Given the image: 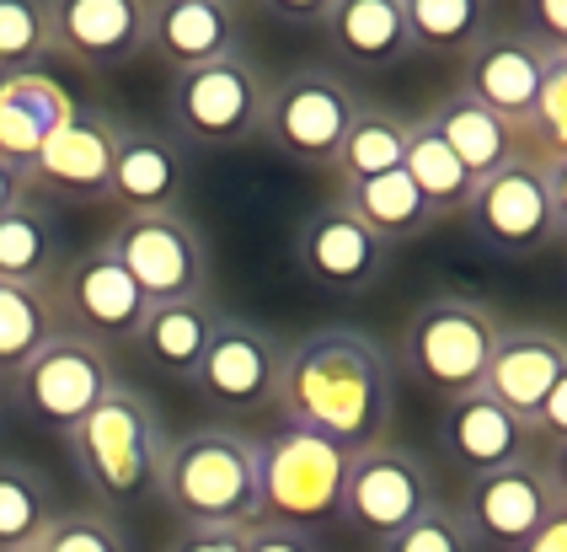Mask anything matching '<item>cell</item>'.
Wrapping results in <instances>:
<instances>
[{
  "label": "cell",
  "mask_w": 567,
  "mask_h": 552,
  "mask_svg": "<svg viewBox=\"0 0 567 552\" xmlns=\"http://www.w3.org/2000/svg\"><path fill=\"white\" fill-rule=\"evenodd\" d=\"M274 408L289 429H306L343 456L380 446L391 429V408H396L391 359L359 327H316L284 349Z\"/></svg>",
  "instance_id": "obj_1"
},
{
  "label": "cell",
  "mask_w": 567,
  "mask_h": 552,
  "mask_svg": "<svg viewBox=\"0 0 567 552\" xmlns=\"http://www.w3.org/2000/svg\"><path fill=\"white\" fill-rule=\"evenodd\" d=\"M70 461L92 493L96 510L118 515L140 510L161 493V461H166V429H161L156 402L140 387H118L96 402L86 419L64 435Z\"/></svg>",
  "instance_id": "obj_2"
},
{
  "label": "cell",
  "mask_w": 567,
  "mask_h": 552,
  "mask_svg": "<svg viewBox=\"0 0 567 552\" xmlns=\"http://www.w3.org/2000/svg\"><path fill=\"white\" fill-rule=\"evenodd\" d=\"M161 504L183 525H252L257 520V440L236 423H193L166 440Z\"/></svg>",
  "instance_id": "obj_3"
},
{
  "label": "cell",
  "mask_w": 567,
  "mask_h": 552,
  "mask_svg": "<svg viewBox=\"0 0 567 552\" xmlns=\"http://www.w3.org/2000/svg\"><path fill=\"white\" fill-rule=\"evenodd\" d=\"M504 327V317L476 295H434L402 327V365L417 376V387L444 402L472 397L487 387V365Z\"/></svg>",
  "instance_id": "obj_4"
},
{
  "label": "cell",
  "mask_w": 567,
  "mask_h": 552,
  "mask_svg": "<svg viewBox=\"0 0 567 552\" xmlns=\"http://www.w3.org/2000/svg\"><path fill=\"white\" fill-rule=\"evenodd\" d=\"M268 70L252 54H225L215 65H198L172 75L166 86V119L172 140H183L193 151H230L262 134L268 113Z\"/></svg>",
  "instance_id": "obj_5"
},
{
  "label": "cell",
  "mask_w": 567,
  "mask_h": 552,
  "mask_svg": "<svg viewBox=\"0 0 567 552\" xmlns=\"http://www.w3.org/2000/svg\"><path fill=\"white\" fill-rule=\"evenodd\" d=\"M257 440V520L316 531L338 520L348 456L306 429H268Z\"/></svg>",
  "instance_id": "obj_6"
},
{
  "label": "cell",
  "mask_w": 567,
  "mask_h": 552,
  "mask_svg": "<svg viewBox=\"0 0 567 552\" xmlns=\"http://www.w3.org/2000/svg\"><path fill=\"white\" fill-rule=\"evenodd\" d=\"M359 92L343 70L332 65H295L284 70L279 81L268 86V113H262V134L279 156L311 166V172H327L343 134L353 130L359 119Z\"/></svg>",
  "instance_id": "obj_7"
},
{
  "label": "cell",
  "mask_w": 567,
  "mask_h": 552,
  "mask_svg": "<svg viewBox=\"0 0 567 552\" xmlns=\"http://www.w3.org/2000/svg\"><path fill=\"white\" fill-rule=\"evenodd\" d=\"M440 504V483H434V467L412 446L396 440H380L364 451L348 456L343 472V499H338V520H343L353 536L364 542H391L402 525L434 510Z\"/></svg>",
  "instance_id": "obj_8"
},
{
  "label": "cell",
  "mask_w": 567,
  "mask_h": 552,
  "mask_svg": "<svg viewBox=\"0 0 567 552\" xmlns=\"http://www.w3.org/2000/svg\"><path fill=\"white\" fill-rule=\"evenodd\" d=\"M6 387H11V402L32 423H43L54 435H70L107 391L118 387V370H113V355L102 344H92V338H81V333L64 327Z\"/></svg>",
  "instance_id": "obj_9"
},
{
  "label": "cell",
  "mask_w": 567,
  "mask_h": 552,
  "mask_svg": "<svg viewBox=\"0 0 567 552\" xmlns=\"http://www.w3.org/2000/svg\"><path fill=\"white\" fill-rule=\"evenodd\" d=\"M118 268L140 285V295L156 300H193L209 295V242L183 209L166 215H118L102 242Z\"/></svg>",
  "instance_id": "obj_10"
},
{
  "label": "cell",
  "mask_w": 567,
  "mask_h": 552,
  "mask_svg": "<svg viewBox=\"0 0 567 552\" xmlns=\"http://www.w3.org/2000/svg\"><path fill=\"white\" fill-rule=\"evenodd\" d=\"M284 344L274 327L252 323V317H220L209 349L198 359L188 387L220 408L230 419H257L279 402V376H284Z\"/></svg>",
  "instance_id": "obj_11"
},
{
  "label": "cell",
  "mask_w": 567,
  "mask_h": 552,
  "mask_svg": "<svg viewBox=\"0 0 567 552\" xmlns=\"http://www.w3.org/2000/svg\"><path fill=\"white\" fill-rule=\"evenodd\" d=\"M466 226L472 236L508 263L540 258L557 242V221H551V194H546V172L530 162H508L504 172L482 177L466 198Z\"/></svg>",
  "instance_id": "obj_12"
},
{
  "label": "cell",
  "mask_w": 567,
  "mask_h": 552,
  "mask_svg": "<svg viewBox=\"0 0 567 552\" xmlns=\"http://www.w3.org/2000/svg\"><path fill=\"white\" fill-rule=\"evenodd\" d=\"M54 306H60V323L70 333L92 338L102 349L134 344L145 311H151V300L140 295V285L118 268L107 247H86L64 263L60 279H54Z\"/></svg>",
  "instance_id": "obj_13"
},
{
  "label": "cell",
  "mask_w": 567,
  "mask_h": 552,
  "mask_svg": "<svg viewBox=\"0 0 567 552\" xmlns=\"http://www.w3.org/2000/svg\"><path fill=\"white\" fill-rule=\"evenodd\" d=\"M49 38L75 70H124L151 54V0H54Z\"/></svg>",
  "instance_id": "obj_14"
},
{
  "label": "cell",
  "mask_w": 567,
  "mask_h": 552,
  "mask_svg": "<svg viewBox=\"0 0 567 552\" xmlns=\"http://www.w3.org/2000/svg\"><path fill=\"white\" fill-rule=\"evenodd\" d=\"M455 510L466 520L476 552H519L546 525V515L557 510V499L546 488L540 461L530 456V461L504 467V472L466 478V493H461Z\"/></svg>",
  "instance_id": "obj_15"
},
{
  "label": "cell",
  "mask_w": 567,
  "mask_h": 552,
  "mask_svg": "<svg viewBox=\"0 0 567 552\" xmlns=\"http://www.w3.org/2000/svg\"><path fill=\"white\" fill-rule=\"evenodd\" d=\"M385 263H391V247H380L375 236L353 221L343 198H327L321 209H311L300 236H295V268L316 290L359 295L385 274Z\"/></svg>",
  "instance_id": "obj_16"
},
{
  "label": "cell",
  "mask_w": 567,
  "mask_h": 552,
  "mask_svg": "<svg viewBox=\"0 0 567 552\" xmlns=\"http://www.w3.org/2000/svg\"><path fill=\"white\" fill-rule=\"evenodd\" d=\"M118 119L102 108H81L64 119V130L38 151V162L28 166V183L70 204H102L107 183H113V151H118Z\"/></svg>",
  "instance_id": "obj_17"
},
{
  "label": "cell",
  "mask_w": 567,
  "mask_h": 552,
  "mask_svg": "<svg viewBox=\"0 0 567 552\" xmlns=\"http://www.w3.org/2000/svg\"><path fill=\"white\" fill-rule=\"evenodd\" d=\"M540 75H546V54L536 49V38L525 28H493L466 54L461 92L472 102H482L493 119H504L508 130L519 134L540 102Z\"/></svg>",
  "instance_id": "obj_18"
},
{
  "label": "cell",
  "mask_w": 567,
  "mask_h": 552,
  "mask_svg": "<svg viewBox=\"0 0 567 552\" xmlns=\"http://www.w3.org/2000/svg\"><path fill=\"white\" fill-rule=\"evenodd\" d=\"M440 446L455 461V472H466V478H487V472L519 467V461H530L540 451L530 423L514 419L493 391H472V397L444 402Z\"/></svg>",
  "instance_id": "obj_19"
},
{
  "label": "cell",
  "mask_w": 567,
  "mask_h": 552,
  "mask_svg": "<svg viewBox=\"0 0 567 552\" xmlns=\"http://www.w3.org/2000/svg\"><path fill=\"white\" fill-rule=\"evenodd\" d=\"M188 194V156L166 130L151 124H124L118 151H113V183L107 204H118L124 215H166L183 209Z\"/></svg>",
  "instance_id": "obj_20"
},
{
  "label": "cell",
  "mask_w": 567,
  "mask_h": 552,
  "mask_svg": "<svg viewBox=\"0 0 567 552\" xmlns=\"http://www.w3.org/2000/svg\"><path fill=\"white\" fill-rule=\"evenodd\" d=\"M563 370H567V333L540 327V323H514V327H504V338L493 349L487 387L482 391H493L514 419L530 423Z\"/></svg>",
  "instance_id": "obj_21"
},
{
  "label": "cell",
  "mask_w": 567,
  "mask_h": 552,
  "mask_svg": "<svg viewBox=\"0 0 567 552\" xmlns=\"http://www.w3.org/2000/svg\"><path fill=\"white\" fill-rule=\"evenodd\" d=\"M151 54L172 75L241 54V11L225 0H161L151 6Z\"/></svg>",
  "instance_id": "obj_22"
},
{
  "label": "cell",
  "mask_w": 567,
  "mask_h": 552,
  "mask_svg": "<svg viewBox=\"0 0 567 552\" xmlns=\"http://www.w3.org/2000/svg\"><path fill=\"white\" fill-rule=\"evenodd\" d=\"M321 38H327L332 60L370 70V75L402 65L412 54L408 6L402 0H332L327 17H321Z\"/></svg>",
  "instance_id": "obj_23"
},
{
  "label": "cell",
  "mask_w": 567,
  "mask_h": 552,
  "mask_svg": "<svg viewBox=\"0 0 567 552\" xmlns=\"http://www.w3.org/2000/svg\"><path fill=\"white\" fill-rule=\"evenodd\" d=\"M70 113H75V98L49 70L0 75V156L28 172L38 162V151L64 130Z\"/></svg>",
  "instance_id": "obj_24"
},
{
  "label": "cell",
  "mask_w": 567,
  "mask_h": 552,
  "mask_svg": "<svg viewBox=\"0 0 567 552\" xmlns=\"http://www.w3.org/2000/svg\"><path fill=\"white\" fill-rule=\"evenodd\" d=\"M220 317L225 311L209 300V295H193V300H156V306L145 311L134 344H140V355L151 359L161 376L193 381V370H198V359L209 349Z\"/></svg>",
  "instance_id": "obj_25"
},
{
  "label": "cell",
  "mask_w": 567,
  "mask_h": 552,
  "mask_svg": "<svg viewBox=\"0 0 567 552\" xmlns=\"http://www.w3.org/2000/svg\"><path fill=\"white\" fill-rule=\"evenodd\" d=\"M423 124L440 134L444 145H450V156L466 166L476 183L493 177V172H504L508 162H519V140H514V130H508L504 119H493L482 102L466 98L461 86L444 92V98L423 113Z\"/></svg>",
  "instance_id": "obj_26"
},
{
  "label": "cell",
  "mask_w": 567,
  "mask_h": 552,
  "mask_svg": "<svg viewBox=\"0 0 567 552\" xmlns=\"http://www.w3.org/2000/svg\"><path fill=\"white\" fill-rule=\"evenodd\" d=\"M408 140H412L408 113L380 108V102H364L359 119H353V130H348L343 145H338L332 166H327L332 188L343 194V188H359V183H375V177L402 172V162H408Z\"/></svg>",
  "instance_id": "obj_27"
},
{
  "label": "cell",
  "mask_w": 567,
  "mask_h": 552,
  "mask_svg": "<svg viewBox=\"0 0 567 552\" xmlns=\"http://www.w3.org/2000/svg\"><path fill=\"white\" fill-rule=\"evenodd\" d=\"M348 209H353V221L375 236L380 247H402V242H417V236H429V231L440 226V215L423 204V194L408 183V172H391V177H375V183H359V188H343Z\"/></svg>",
  "instance_id": "obj_28"
},
{
  "label": "cell",
  "mask_w": 567,
  "mask_h": 552,
  "mask_svg": "<svg viewBox=\"0 0 567 552\" xmlns=\"http://www.w3.org/2000/svg\"><path fill=\"white\" fill-rule=\"evenodd\" d=\"M60 493L54 483L22 461V456H0V552H38L43 531L60 515Z\"/></svg>",
  "instance_id": "obj_29"
},
{
  "label": "cell",
  "mask_w": 567,
  "mask_h": 552,
  "mask_svg": "<svg viewBox=\"0 0 567 552\" xmlns=\"http://www.w3.org/2000/svg\"><path fill=\"white\" fill-rule=\"evenodd\" d=\"M64 268L60 231L38 204H17L11 215H0V285H32V290H54Z\"/></svg>",
  "instance_id": "obj_30"
},
{
  "label": "cell",
  "mask_w": 567,
  "mask_h": 552,
  "mask_svg": "<svg viewBox=\"0 0 567 552\" xmlns=\"http://www.w3.org/2000/svg\"><path fill=\"white\" fill-rule=\"evenodd\" d=\"M54 333H64L54 290L0 285V381H11Z\"/></svg>",
  "instance_id": "obj_31"
},
{
  "label": "cell",
  "mask_w": 567,
  "mask_h": 552,
  "mask_svg": "<svg viewBox=\"0 0 567 552\" xmlns=\"http://www.w3.org/2000/svg\"><path fill=\"white\" fill-rule=\"evenodd\" d=\"M402 172H408V183L423 194V204H429L440 221H455L476 188V177L450 156V145H444L423 119H412V140H408V162H402Z\"/></svg>",
  "instance_id": "obj_32"
},
{
  "label": "cell",
  "mask_w": 567,
  "mask_h": 552,
  "mask_svg": "<svg viewBox=\"0 0 567 552\" xmlns=\"http://www.w3.org/2000/svg\"><path fill=\"white\" fill-rule=\"evenodd\" d=\"M402 6H408L412 49H434V54H472L498 28V17L482 0H402Z\"/></svg>",
  "instance_id": "obj_33"
},
{
  "label": "cell",
  "mask_w": 567,
  "mask_h": 552,
  "mask_svg": "<svg viewBox=\"0 0 567 552\" xmlns=\"http://www.w3.org/2000/svg\"><path fill=\"white\" fill-rule=\"evenodd\" d=\"M514 140H519V162L540 166V172L567 162V60H546L536 113L525 119V130Z\"/></svg>",
  "instance_id": "obj_34"
},
{
  "label": "cell",
  "mask_w": 567,
  "mask_h": 552,
  "mask_svg": "<svg viewBox=\"0 0 567 552\" xmlns=\"http://www.w3.org/2000/svg\"><path fill=\"white\" fill-rule=\"evenodd\" d=\"M49 54H54L49 6L43 0H0V75L43 70Z\"/></svg>",
  "instance_id": "obj_35"
},
{
  "label": "cell",
  "mask_w": 567,
  "mask_h": 552,
  "mask_svg": "<svg viewBox=\"0 0 567 552\" xmlns=\"http://www.w3.org/2000/svg\"><path fill=\"white\" fill-rule=\"evenodd\" d=\"M38 552H128V531L96 504H70L43 531Z\"/></svg>",
  "instance_id": "obj_36"
},
{
  "label": "cell",
  "mask_w": 567,
  "mask_h": 552,
  "mask_svg": "<svg viewBox=\"0 0 567 552\" xmlns=\"http://www.w3.org/2000/svg\"><path fill=\"white\" fill-rule=\"evenodd\" d=\"M375 552H476V542H472V531H466V520H461V510L440 499L434 510H423L391 542H380Z\"/></svg>",
  "instance_id": "obj_37"
},
{
  "label": "cell",
  "mask_w": 567,
  "mask_h": 552,
  "mask_svg": "<svg viewBox=\"0 0 567 552\" xmlns=\"http://www.w3.org/2000/svg\"><path fill=\"white\" fill-rule=\"evenodd\" d=\"M519 28L536 38V49L546 60H567V0H530Z\"/></svg>",
  "instance_id": "obj_38"
},
{
  "label": "cell",
  "mask_w": 567,
  "mask_h": 552,
  "mask_svg": "<svg viewBox=\"0 0 567 552\" xmlns=\"http://www.w3.org/2000/svg\"><path fill=\"white\" fill-rule=\"evenodd\" d=\"M166 552H247V525H183Z\"/></svg>",
  "instance_id": "obj_39"
},
{
  "label": "cell",
  "mask_w": 567,
  "mask_h": 552,
  "mask_svg": "<svg viewBox=\"0 0 567 552\" xmlns=\"http://www.w3.org/2000/svg\"><path fill=\"white\" fill-rule=\"evenodd\" d=\"M247 552H321V542H316V531L252 520V525H247Z\"/></svg>",
  "instance_id": "obj_40"
},
{
  "label": "cell",
  "mask_w": 567,
  "mask_h": 552,
  "mask_svg": "<svg viewBox=\"0 0 567 552\" xmlns=\"http://www.w3.org/2000/svg\"><path fill=\"white\" fill-rule=\"evenodd\" d=\"M530 435H536V446H557V440H567V370L557 376V387L546 391L540 413L530 419Z\"/></svg>",
  "instance_id": "obj_41"
},
{
  "label": "cell",
  "mask_w": 567,
  "mask_h": 552,
  "mask_svg": "<svg viewBox=\"0 0 567 552\" xmlns=\"http://www.w3.org/2000/svg\"><path fill=\"white\" fill-rule=\"evenodd\" d=\"M536 461H540V472H546V488H551L557 510H567V440H557V446H540Z\"/></svg>",
  "instance_id": "obj_42"
},
{
  "label": "cell",
  "mask_w": 567,
  "mask_h": 552,
  "mask_svg": "<svg viewBox=\"0 0 567 552\" xmlns=\"http://www.w3.org/2000/svg\"><path fill=\"white\" fill-rule=\"evenodd\" d=\"M32 198V183H28V172L22 166H11L6 156H0V215H11L17 204H28Z\"/></svg>",
  "instance_id": "obj_43"
},
{
  "label": "cell",
  "mask_w": 567,
  "mask_h": 552,
  "mask_svg": "<svg viewBox=\"0 0 567 552\" xmlns=\"http://www.w3.org/2000/svg\"><path fill=\"white\" fill-rule=\"evenodd\" d=\"M519 552H567V510H551V515H546V525H540V531Z\"/></svg>",
  "instance_id": "obj_44"
},
{
  "label": "cell",
  "mask_w": 567,
  "mask_h": 552,
  "mask_svg": "<svg viewBox=\"0 0 567 552\" xmlns=\"http://www.w3.org/2000/svg\"><path fill=\"white\" fill-rule=\"evenodd\" d=\"M546 194H551V221H557V242H567V162L546 166Z\"/></svg>",
  "instance_id": "obj_45"
},
{
  "label": "cell",
  "mask_w": 567,
  "mask_h": 552,
  "mask_svg": "<svg viewBox=\"0 0 567 552\" xmlns=\"http://www.w3.org/2000/svg\"><path fill=\"white\" fill-rule=\"evenodd\" d=\"M327 6H332V0H311V6H284V0H274L268 11H274L279 22H295V28H321Z\"/></svg>",
  "instance_id": "obj_46"
},
{
  "label": "cell",
  "mask_w": 567,
  "mask_h": 552,
  "mask_svg": "<svg viewBox=\"0 0 567 552\" xmlns=\"http://www.w3.org/2000/svg\"><path fill=\"white\" fill-rule=\"evenodd\" d=\"M6 413H11V387L0 381V423H6Z\"/></svg>",
  "instance_id": "obj_47"
}]
</instances>
